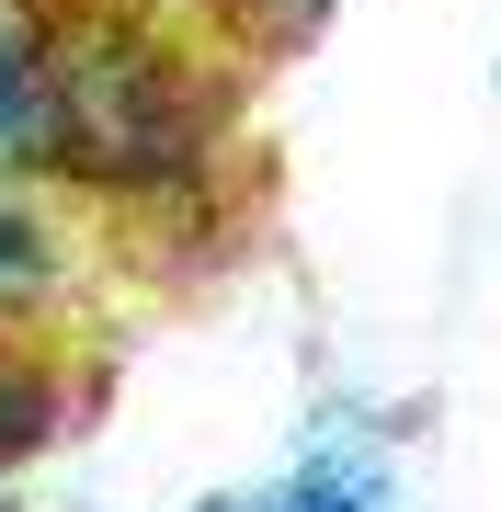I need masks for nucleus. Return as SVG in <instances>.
Returning a JSON list of instances; mask_svg holds the SVG:
<instances>
[{
  "label": "nucleus",
  "mask_w": 501,
  "mask_h": 512,
  "mask_svg": "<svg viewBox=\"0 0 501 512\" xmlns=\"http://www.w3.org/2000/svg\"><path fill=\"white\" fill-rule=\"evenodd\" d=\"M228 92L137 12H35V148L103 205H171L205 183Z\"/></svg>",
  "instance_id": "f257e3e1"
},
{
  "label": "nucleus",
  "mask_w": 501,
  "mask_h": 512,
  "mask_svg": "<svg viewBox=\"0 0 501 512\" xmlns=\"http://www.w3.org/2000/svg\"><path fill=\"white\" fill-rule=\"evenodd\" d=\"M80 421V387L57 353H35L23 330H0V478H23L35 456H57Z\"/></svg>",
  "instance_id": "f03ea898"
},
{
  "label": "nucleus",
  "mask_w": 501,
  "mask_h": 512,
  "mask_svg": "<svg viewBox=\"0 0 501 512\" xmlns=\"http://www.w3.org/2000/svg\"><path fill=\"white\" fill-rule=\"evenodd\" d=\"M57 296H69V251H57V217L12 183V160H0V330H35Z\"/></svg>",
  "instance_id": "7ed1b4c3"
},
{
  "label": "nucleus",
  "mask_w": 501,
  "mask_h": 512,
  "mask_svg": "<svg viewBox=\"0 0 501 512\" xmlns=\"http://www.w3.org/2000/svg\"><path fill=\"white\" fill-rule=\"evenodd\" d=\"M251 512H388V467H376L365 444H342V456H297Z\"/></svg>",
  "instance_id": "20e7f679"
},
{
  "label": "nucleus",
  "mask_w": 501,
  "mask_h": 512,
  "mask_svg": "<svg viewBox=\"0 0 501 512\" xmlns=\"http://www.w3.org/2000/svg\"><path fill=\"white\" fill-rule=\"evenodd\" d=\"M35 148V12L0 0V160Z\"/></svg>",
  "instance_id": "39448f33"
},
{
  "label": "nucleus",
  "mask_w": 501,
  "mask_h": 512,
  "mask_svg": "<svg viewBox=\"0 0 501 512\" xmlns=\"http://www.w3.org/2000/svg\"><path fill=\"white\" fill-rule=\"evenodd\" d=\"M251 12H274L285 35H297V23H319V12H331V0H251Z\"/></svg>",
  "instance_id": "423d86ee"
},
{
  "label": "nucleus",
  "mask_w": 501,
  "mask_h": 512,
  "mask_svg": "<svg viewBox=\"0 0 501 512\" xmlns=\"http://www.w3.org/2000/svg\"><path fill=\"white\" fill-rule=\"evenodd\" d=\"M205 512H251V501H205Z\"/></svg>",
  "instance_id": "0eeeda50"
}]
</instances>
